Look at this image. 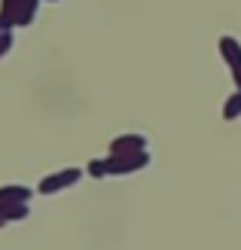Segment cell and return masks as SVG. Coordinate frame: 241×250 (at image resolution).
I'll use <instances>...</instances> for the list:
<instances>
[{"mask_svg": "<svg viewBox=\"0 0 241 250\" xmlns=\"http://www.w3.org/2000/svg\"><path fill=\"white\" fill-rule=\"evenodd\" d=\"M220 55H223V61L232 70H238L241 67V40H235V37H223L220 40Z\"/></svg>", "mask_w": 241, "mask_h": 250, "instance_id": "5", "label": "cell"}, {"mask_svg": "<svg viewBox=\"0 0 241 250\" xmlns=\"http://www.w3.org/2000/svg\"><path fill=\"white\" fill-rule=\"evenodd\" d=\"M88 174H92V177H110V165H107V159H92L88 162V168H86Z\"/></svg>", "mask_w": 241, "mask_h": 250, "instance_id": "10", "label": "cell"}, {"mask_svg": "<svg viewBox=\"0 0 241 250\" xmlns=\"http://www.w3.org/2000/svg\"><path fill=\"white\" fill-rule=\"evenodd\" d=\"M241 116V92L235 89V95H229V101L223 104V119H229V122H235Z\"/></svg>", "mask_w": 241, "mask_h": 250, "instance_id": "9", "label": "cell"}, {"mask_svg": "<svg viewBox=\"0 0 241 250\" xmlns=\"http://www.w3.org/2000/svg\"><path fill=\"white\" fill-rule=\"evenodd\" d=\"M22 3H24V0H0V21H3L6 31L16 28V19H19Z\"/></svg>", "mask_w": 241, "mask_h": 250, "instance_id": "7", "label": "cell"}, {"mask_svg": "<svg viewBox=\"0 0 241 250\" xmlns=\"http://www.w3.org/2000/svg\"><path fill=\"white\" fill-rule=\"evenodd\" d=\"M232 80H235V89L241 92V67H238V70H232Z\"/></svg>", "mask_w": 241, "mask_h": 250, "instance_id": "12", "label": "cell"}, {"mask_svg": "<svg viewBox=\"0 0 241 250\" xmlns=\"http://www.w3.org/2000/svg\"><path fill=\"white\" fill-rule=\"evenodd\" d=\"M107 165H110V174H134V171H144L150 165V153H147V149H141V153L107 156Z\"/></svg>", "mask_w": 241, "mask_h": 250, "instance_id": "2", "label": "cell"}, {"mask_svg": "<svg viewBox=\"0 0 241 250\" xmlns=\"http://www.w3.org/2000/svg\"><path fill=\"white\" fill-rule=\"evenodd\" d=\"M80 177H83L80 168H65V171H55V174H46L40 180V186H37V192L40 195H55L61 189H70L73 183H80Z\"/></svg>", "mask_w": 241, "mask_h": 250, "instance_id": "1", "label": "cell"}, {"mask_svg": "<svg viewBox=\"0 0 241 250\" xmlns=\"http://www.w3.org/2000/svg\"><path fill=\"white\" fill-rule=\"evenodd\" d=\"M34 189L31 186H22V183H6L0 186V202H31Z\"/></svg>", "mask_w": 241, "mask_h": 250, "instance_id": "6", "label": "cell"}, {"mask_svg": "<svg viewBox=\"0 0 241 250\" xmlns=\"http://www.w3.org/2000/svg\"><path fill=\"white\" fill-rule=\"evenodd\" d=\"M40 3L43 0H24L22 9H19V19H16V28H28V24L37 19V12H40Z\"/></svg>", "mask_w": 241, "mask_h": 250, "instance_id": "8", "label": "cell"}, {"mask_svg": "<svg viewBox=\"0 0 241 250\" xmlns=\"http://www.w3.org/2000/svg\"><path fill=\"white\" fill-rule=\"evenodd\" d=\"M147 137L144 134H119L110 141V156H125V153H141L147 149Z\"/></svg>", "mask_w": 241, "mask_h": 250, "instance_id": "3", "label": "cell"}, {"mask_svg": "<svg viewBox=\"0 0 241 250\" xmlns=\"http://www.w3.org/2000/svg\"><path fill=\"white\" fill-rule=\"evenodd\" d=\"M9 49H12V31H3L0 34V58H3Z\"/></svg>", "mask_w": 241, "mask_h": 250, "instance_id": "11", "label": "cell"}, {"mask_svg": "<svg viewBox=\"0 0 241 250\" xmlns=\"http://www.w3.org/2000/svg\"><path fill=\"white\" fill-rule=\"evenodd\" d=\"M3 226H6V223H3V217H0V229H3Z\"/></svg>", "mask_w": 241, "mask_h": 250, "instance_id": "13", "label": "cell"}, {"mask_svg": "<svg viewBox=\"0 0 241 250\" xmlns=\"http://www.w3.org/2000/svg\"><path fill=\"white\" fill-rule=\"evenodd\" d=\"M3 31H6V28H3V21H0V34H3Z\"/></svg>", "mask_w": 241, "mask_h": 250, "instance_id": "14", "label": "cell"}, {"mask_svg": "<svg viewBox=\"0 0 241 250\" xmlns=\"http://www.w3.org/2000/svg\"><path fill=\"white\" fill-rule=\"evenodd\" d=\"M0 217L3 223H22L31 217V208L28 202H0Z\"/></svg>", "mask_w": 241, "mask_h": 250, "instance_id": "4", "label": "cell"}]
</instances>
